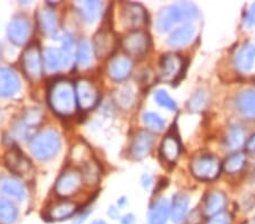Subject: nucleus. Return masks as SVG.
I'll return each instance as SVG.
<instances>
[{"label": "nucleus", "mask_w": 255, "mask_h": 224, "mask_svg": "<svg viewBox=\"0 0 255 224\" xmlns=\"http://www.w3.org/2000/svg\"><path fill=\"white\" fill-rule=\"evenodd\" d=\"M135 223V217L133 214H127L122 219V224H134Z\"/></svg>", "instance_id": "44"}, {"label": "nucleus", "mask_w": 255, "mask_h": 224, "mask_svg": "<svg viewBox=\"0 0 255 224\" xmlns=\"http://www.w3.org/2000/svg\"><path fill=\"white\" fill-rule=\"evenodd\" d=\"M61 148V140L56 130H42L32 138L30 149L33 155L42 161L51 160L58 154Z\"/></svg>", "instance_id": "3"}, {"label": "nucleus", "mask_w": 255, "mask_h": 224, "mask_svg": "<svg viewBox=\"0 0 255 224\" xmlns=\"http://www.w3.org/2000/svg\"><path fill=\"white\" fill-rule=\"evenodd\" d=\"M117 40L110 31H100L93 38V50L99 58H106L113 54Z\"/></svg>", "instance_id": "15"}, {"label": "nucleus", "mask_w": 255, "mask_h": 224, "mask_svg": "<svg viewBox=\"0 0 255 224\" xmlns=\"http://www.w3.org/2000/svg\"><path fill=\"white\" fill-rule=\"evenodd\" d=\"M43 59L49 71L57 72L69 66L73 61V56L72 51H67L63 48H48L44 50Z\"/></svg>", "instance_id": "12"}, {"label": "nucleus", "mask_w": 255, "mask_h": 224, "mask_svg": "<svg viewBox=\"0 0 255 224\" xmlns=\"http://www.w3.org/2000/svg\"><path fill=\"white\" fill-rule=\"evenodd\" d=\"M91 224H107L104 220H96V221H93Z\"/></svg>", "instance_id": "47"}, {"label": "nucleus", "mask_w": 255, "mask_h": 224, "mask_svg": "<svg viewBox=\"0 0 255 224\" xmlns=\"http://www.w3.org/2000/svg\"><path fill=\"white\" fill-rule=\"evenodd\" d=\"M245 24L248 26L255 25V2L251 5V7L248 10V13H246V15H245Z\"/></svg>", "instance_id": "40"}, {"label": "nucleus", "mask_w": 255, "mask_h": 224, "mask_svg": "<svg viewBox=\"0 0 255 224\" xmlns=\"http://www.w3.org/2000/svg\"><path fill=\"white\" fill-rule=\"evenodd\" d=\"M142 121L147 128L153 130V132H162L166 127L164 120L158 113L154 112H144L142 116Z\"/></svg>", "instance_id": "36"}, {"label": "nucleus", "mask_w": 255, "mask_h": 224, "mask_svg": "<svg viewBox=\"0 0 255 224\" xmlns=\"http://www.w3.org/2000/svg\"><path fill=\"white\" fill-rule=\"evenodd\" d=\"M199 15V8L195 3L188 1L176 2L174 5L162 8L157 17V28L159 32L164 33L178 23H185L193 20Z\"/></svg>", "instance_id": "2"}, {"label": "nucleus", "mask_w": 255, "mask_h": 224, "mask_svg": "<svg viewBox=\"0 0 255 224\" xmlns=\"http://www.w3.org/2000/svg\"><path fill=\"white\" fill-rule=\"evenodd\" d=\"M81 174L82 179H83V182H85L86 185L89 186H93L98 183L99 178H100V169H99L96 162L90 160L84 164Z\"/></svg>", "instance_id": "34"}, {"label": "nucleus", "mask_w": 255, "mask_h": 224, "mask_svg": "<svg viewBox=\"0 0 255 224\" xmlns=\"http://www.w3.org/2000/svg\"><path fill=\"white\" fill-rule=\"evenodd\" d=\"M195 33V28L192 25H184L175 30L168 38V43L172 48H183L191 42Z\"/></svg>", "instance_id": "28"}, {"label": "nucleus", "mask_w": 255, "mask_h": 224, "mask_svg": "<svg viewBox=\"0 0 255 224\" xmlns=\"http://www.w3.org/2000/svg\"><path fill=\"white\" fill-rule=\"evenodd\" d=\"M252 224H255V217H254L253 220H252Z\"/></svg>", "instance_id": "48"}, {"label": "nucleus", "mask_w": 255, "mask_h": 224, "mask_svg": "<svg viewBox=\"0 0 255 224\" xmlns=\"http://www.w3.org/2000/svg\"><path fill=\"white\" fill-rule=\"evenodd\" d=\"M154 99L160 107L169 110V111H176L177 110V104L175 100L166 91H163V89H159V91L155 92Z\"/></svg>", "instance_id": "38"}, {"label": "nucleus", "mask_w": 255, "mask_h": 224, "mask_svg": "<svg viewBox=\"0 0 255 224\" xmlns=\"http://www.w3.org/2000/svg\"><path fill=\"white\" fill-rule=\"evenodd\" d=\"M190 199L185 194L178 193L172 197V203L170 205V219L175 224L183 222L188 212Z\"/></svg>", "instance_id": "20"}, {"label": "nucleus", "mask_w": 255, "mask_h": 224, "mask_svg": "<svg viewBox=\"0 0 255 224\" xmlns=\"http://www.w3.org/2000/svg\"><path fill=\"white\" fill-rule=\"evenodd\" d=\"M22 67L25 75L32 80L39 79L42 76V55L38 46L28 47L22 56Z\"/></svg>", "instance_id": "8"}, {"label": "nucleus", "mask_w": 255, "mask_h": 224, "mask_svg": "<svg viewBox=\"0 0 255 224\" xmlns=\"http://www.w3.org/2000/svg\"><path fill=\"white\" fill-rule=\"evenodd\" d=\"M82 183H83V179L80 172L66 171L56 182V193L61 197H69L80 190Z\"/></svg>", "instance_id": "10"}, {"label": "nucleus", "mask_w": 255, "mask_h": 224, "mask_svg": "<svg viewBox=\"0 0 255 224\" xmlns=\"http://www.w3.org/2000/svg\"><path fill=\"white\" fill-rule=\"evenodd\" d=\"M5 164L10 172L18 176H25L31 171V162L17 149H11L5 155Z\"/></svg>", "instance_id": "13"}, {"label": "nucleus", "mask_w": 255, "mask_h": 224, "mask_svg": "<svg viewBox=\"0 0 255 224\" xmlns=\"http://www.w3.org/2000/svg\"><path fill=\"white\" fill-rule=\"evenodd\" d=\"M245 143L244 130L238 125H234L229 128L226 137V148L230 150L240 149Z\"/></svg>", "instance_id": "30"}, {"label": "nucleus", "mask_w": 255, "mask_h": 224, "mask_svg": "<svg viewBox=\"0 0 255 224\" xmlns=\"http://www.w3.org/2000/svg\"><path fill=\"white\" fill-rule=\"evenodd\" d=\"M36 22L40 31L44 35L55 36L58 31V20L57 16L50 8L42 7L36 11Z\"/></svg>", "instance_id": "18"}, {"label": "nucleus", "mask_w": 255, "mask_h": 224, "mask_svg": "<svg viewBox=\"0 0 255 224\" xmlns=\"http://www.w3.org/2000/svg\"><path fill=\"white\" fill-rule=\"evenodd\" d=\"M151 47V39L146 32L142 30L131 31L123 39V48L127 54L134 57L145 55Z\"/></svg>", "instance_id": "7"}, {"label": "nucleus", "mask_w": 255, "mask_h": 224, "mask_svg": "<svg viewBox=\"0 0 255 224\" xmlns=\"http://www.w3.org/2000/svg\"><path fill=\"white\" fill-rule=\"evenodd\" d=\"M170 217V205L166 198H161L150 207L149 224H167Z\"/></svg>", "instance_id": "23"}, {"label": "nucleus", "mask_w": 255, "mask_h": 224, "mask_svg": "<svg viewBox=\"0 0 255 224\" xmlns=\"http://www.w3.org/2000/svg\"><path fill=\"white\" fill-rule=\"evenodd\" d=\"M209 101V94L208 92L200 89V91L195 92L194 94L191 96L190 101H188V109L193 112H199L207 107Z\"/></svg>", "instance_id": "37"}, {"label": "nucleus", "mask_w": 255, "mask_h": 224, "mask_svg": "<svg viewBox=\"0 0 255 224\" xmlns=\"http://www.w3.org/2000/svg\"><path fill=\"white\" fill-rule=\"evenodd\" d=\"M76 100L82 110H91L99 102V92L92 81L88 79H80L76 83Z\"/></svg>", "instance_id": "9"}, {"label": "nucleus", "mask_w": 255, "mask_h": 224, "mask_svg": "<svg viewBox=\"0 0 255 224\" xmlns=\"http://www.w3.org/2000/svg\"><path fill=\"white\" fill-rule=\"evenodd\" d=\"M255 64V46L246 44L240 49L235 57V66L242 73L252 71Z\"/></svg>", "instance_id": "22"}, {"label": "nucleus", "mask_w": 255, "mask_h": 224, "mask_svg": "<svg viewBox=\"0 0 255 224\" xmlns=\"http://www.w3.org/2000/svg\"><path fill=\"white\" fill-rule=\"evenodd\" d=\"M32 33L31 23L26 16L18 15L10 20L7 26L8 39L15 46H24Z\"/></svg>", "instance_id": "5"}, {"label": "nucleus", "mask_w": 255, "mask_h": 224, "mask_svg": "<svg viewBox=\"0 0 255 224\" xmlns=\"http://www.w3.org/2000/svg\"><path fill=\"white\" fill-rule=\"evenodd\" d=\"M93 47L86 40H82L77 47L76 60L80 68H88L93 63Z\"/></svg>", "instance_id": "31"}, {"label": "nucleus", "mask_w": 255, "mask_h": 224, "mask_svg": "<svg viewBox=\"0 0 255 224\" xmlns=\"http://www.w3.org/2000/svg\"><path fill=\"white\" fill-rule=\"evenodd\" d=\"M90 212H91V210L86 211V212H84V213H83V214H81L79 218H77V219H75V220H74V222H73V224H83V222L85 221V220H86V218H88V217H89Z\"/></svg>", "instance_id": "42"}, {"label": "nucleus", "mask_w": 255, "mask_h": 224, "mask_svg": "<svg viewBox=\"0 0 255 224\" xmlns=\"http://www.w3.org/2000/svg\"><path fill=\"white\" fill-rule=\"evenodd\" d=\"M126 204V199L124 197H122L121 199H118V206L119 207H123Z\"/></svg>", "instance_id": "46"}, {"label": "nucleus", "mask_w": 255, "mask_h": 224, "mask_svg": "<svg viewBox=\"0 0 255 224\" xmlns=\"http://www.w3.org/2000/svg\"><path fill=\"white\" fill-rule=\"evenodd\" d=\"M79 206L73 202H60L53 205L48 212V219L50 221H63V220L72 218Z\"/></svg>", "instance_id": "27"}, {"label": "nucleus", "mask_w": 255, "mask_h": 224, "mask_svg": "<svg viewBox=\"0 0 255 224\" xmlns=\"http://www.w3.org/2000/svg\"><path fill=\"white\" fill-rule=\"evenodd\" d=\"M108 215L112 219H117L118 215H119V211L116 209V207H110L109 211H108Z\"/></svg>", "instance_id": "45"}, {"label": "nucleus", "mask_w": 255, "mask_h": 224, "mask_svg": "<svg viewBox=\"0 0 255 224\" xmlns=\"http://www.w3.org/2000/svg\"><path fill=\"white\" fill-rule=\"evenodd\" d=\"M154 135L147 130H139L134 136L130 146V154L137 160L145 157L153 148Z\"/></svg>", "instance_id": "14"}, {"label": "nucleus", "mask_w": 255, "mask_h": 224, "mask_svg": "<svg viewBox=\"0 0 255 224\" xmlns=\"http://www.w3.org/2000/svg\"><path fill=\"white\" fill-rule=\"evenodd\" d=\"M184 59L176 54L164 55L160 61L159 78L163 83H174L182 75Z\"/></svg>", "instance_id": "6"}, {"label": "nucleus", "mask_w": 255, "mask_h": 224, "mask_svg": "<svg viewBox=\"0 0 255 224\" xmlns=\"http://www.w3.org/2000/svg\"><path fill=\"white\" fill-rule=\"evenodd\" d=\"M246 149H248L250 153L255 154V134L251 136L248 143H246Z\"/></svg>", "instance_id": "41"}, {"label": "nucleus", "mask_w": 255, "mask_h": 224, "mask_svg": "<svg viewBox=\"0 0 255 224\" xmlns=\"http://www.w3.org/2000/svg\"><path fill=\"white\" fill-rule=\"evenodd\" d=\"M50 108L57 115L69 117L76 111V91L71 80L57 79L51 84L48 92Z\"/></svg>", "instance_id": "1"}, {"label": "nucleus", "mask_w": 255, "mask_h": 224, "mask_svg": "<svg viewBox=\"0 0 255 224\" xmlns=\"http://www.w3.org/2000/svg\"><path fill=\"white\" fill-rule=\"evenodd\" d=\"M117 103L124 109H129L135 102L134 91L128 85H124L116 93Z\"/></svg>", "instance_id": "35"}, {"label": "nucleus", "mask_w": 255, "mask_h": 224, "mask_svg": "<svg viewBox=\"0 0 255 224\" xmlns=\"http://www.w3.org/2000/svg\"><path fill=\"white\" fill-rule=\"evenodd\" d=\"M131 69H133V63L128 57H116L109 63L108 74L114 80L122 81L130 75Z\"/></svg>", "instance_id": "19"}, {"label": "nucleus", "mask_w": 255, "mask_h": 224, "mask_svg": "<svg viewBox=\"0 0 255 224\" xmlns=\"http://www.w3.org/2000/svg\"><path fill=\"white\" fill-rule=\"evenodd\" d=\"M0 191L6 196L18 201H23L26 196V190L23 183L17 179L10 177L3 178L0 181Z\"/></svg>", "instance_id": "24"}, {"label": "nucleus", "mask_w": 255, "mask_h": 224, "mask_svg": "<svg viewBox=\"0 0 255 224\" xmlns=\"http://www.w3.org/2000/svg\"><path fill=\"white\" fill-rule=\"evenodd\" d=\"M236 107L243 116L255 117V88L242 91L236 96Z\"/></svg>", "instance_id": "21"}, {"label": "nucleus", "mask_w": 255, "mask_h": 224, "mask_svg": "<svg viewBox=\"0 0 255 224\" xmlns=\"http://www.w3.org/2000/svg\"><path fill=\"white\" fill-rule=\"evenodd\" d=\"M180 149H182V148H180L178 138L174 135H168L163 138L161 148H160V153L167 162L174 163L179 157Z\"/></svg>", "instance_id": "29"}, {"label": "nucleus", "mask_w": 255, "mask_h": 224, "mask_svg": "<svg viewBox=\"0 0 255 224\" xmlns=\"http://www.w3.org/2000/svg\"><path fill=\"white\" fill-rule=\"evenodd\" d=\"M18 211L7 199H0V224H14L17 220Z\"/></svg>", "instance_id": "32"}, {"label": "nucleus", "mask_w": 255, "mask_h": 224, "mask_svg": "<svg viewBox=\"0 0 255 224\" xmlns=\"http://www.w3.org/2000/svg\"><path fill=\"white\" fill-rule=\"evenodd\" d=\"M142 183H143L144 188L149 189L152 185V178L149 176V174H144L142 178Z\"/></svg>", "instance_id": "43"}, {"label": "nucleus", "mask_w": 255, "mask_h": 224, "mask_svg": "<svg viewBox=\"0 0 255 224\" xmlns=\"http://www.w3.org/2000/svg\"><path fill=\"white\" fill-rule=\"evenodd\" d=\"M20 88L17 74L9 68L0 67V97L15 95Z\"/></svg>", "instance_id": "17"}, {"label": "nucleus", "mask_w": 255, "mask_h": 224, "mask_svg": "<svg viewBox=\"0 0 255 224\" xmlns=\"http://www.w3.org/2000/svg\"><path fill=\"white\" fill-rule=\"evenodd\" d=\"M223 164L219 158L210 154L195 156L190 163L193 176L202 181H212L219 177Z\"/></svg>", "instance_id": "4"}, {"label": "nucleus", "mask_w": 255, "mask_h": 224, "mask_svg": "<svg viewBox=\"0 0 255 224\" xmlns=\"http://www.w3.org/2000/svg\"><path fill=\"white\" fill-rule=\"evenodd\" d=\"M122 19L125 26L136 31L143 27L147 22V14L145 8L139 3H127L123 9Z\"/></svg>", "instance_id": "11"}, {"label": "nucleus", "mask_w": 255, "mask_h": 224, "mask_svg": "<svg viewBox=\"0 0 255 224\" xmlns=\"http://www.w3.org/2000/svg\"><path fill=\"white\" fill-rule=\"evenodd\" d=\"M246 164V155L244 153H235L226 158L223 168L229 174H236L244 169Z\"/></svg>", "instance_id": "33"}, {"label": "nucleus", "mask_w": 255, "mask_h": 224, "mask_svg": "<svg viewBox=\"0 0 255 224\" xmlns=\"http://www.w3.org/2000/svg\"><path fill=\"white\" fill-rule=\"evenodd\" d=\"M75 7L86 23H94L101 14L104 3L101 1H77Z\"/></svg>", "instance_id": "26"}, {"label": "nucleus", "mask_w": 255, "mask_h": 224, "mask_svg": "<svg viewBox=\"0 0 255 224\" xmlns=\"http://www.w3.org/2000/svg\"><path fill=\"white\" fill-rule=\"evenodd\" d=\"M42 121V112L39 109L27 110L22 120L17 122L15 126V134L19 138H27L31 135V132L34 127L40 125Z\"/></svg>", "instance_id": "16"}, {"label": "nucleus", "mask_w": 255, "mask_h": 224, "mask_svg": "<svg viewBox=\"0 0 255 224\" xmlns=\"http://www.w3.org/2000/svg\"><path fill=\"white\" fill-rule=\"evenodd\" d=\"M208 224H232V217L227 212H220L210 218Z\"/></svg>", "instance_id": "39"}, {"label": "nucleus", "mask_w": 255, "mask_h": 224, "mask_svg": "<svg viewBox=\"0 0 255 224\" xmlns=\"http://www.w3.org/2000/svg\"><path fill=\"white\" fill-rule=\"evenodd\" d=\"M226 203H227V197H226L223 191H212L208 195L204 201V213L209 217H213V215L223 212Z\"/></svg>", "instance_id": "25"}]
</instances>
